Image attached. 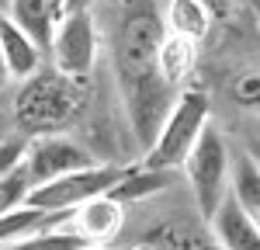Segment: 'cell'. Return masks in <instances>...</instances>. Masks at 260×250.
I'll list each match as a JSON object with an SVG mask.
<instances>
[{
    "mask_svg": "<svg viewBox=\"0 0 260 250\" xmlns=\"http://www.w3.org/2000/svg\"><path fill=\"white\" fill-rule=\"evenodd\" d=\"M160 188H167V170H125L121 174V181L108 195L115 198V202H139V198H146V195H153V191H160Z\"/></svg>",
    "mask_w": 260,
    "mask_h": 250,
    "instance_id": "e0dca14e",
    "label": "cell"
},
{
    "mask_svg": "<svg viewBox=\"0 0 260 250\" xmlns=\"http://www.w3.org/2000/svg\"><path fill=\"white\" fill-rule=\"evenodd\" d=\"M121 167L111 164H90L83 170H73V174H62V177H52L45 184H35L28 191L24 205L42 208L49 215H70L77 205L98 198V195H108L111 188L121 181Z\"/></svg>",
    "mask_w": 260,
    "mask_h": 250,
    "instance_id": "5b68a950",
    "label": "cell"
},
{
    "mask_svg": "<svg viewBox=\"0 0 260 250\" xmlns=\"http://www.w3.org/2000/svg\"><path fill=\"white\" fill-rule=\"evenodd\" d=\"M0 11H7V0H0Z\"/></svg>",
    "mask_w": 260,
    "mask_h": 250,
    "instance_id": "83f0119b",
    "label": "cell"
},
{
    "mask_svg": "<svg viewBox=\"0 0 260 250\" xmlns=\"http://www.w3.org/2000/svg\"><path fill=\"white\" fill-rule=\"evenodd\" d=\"M24 170H28V181L31 188L45 184L52 177H62V174H73V170H83V167L98 164L94 153H87L77 139L62 136V132H49V136H31L24 143Z\"/></svg>",
    "mask_w": 260,
    "mask_h": 250,
    "instance_id": "52a82bcc",
    "label": "cell"
},
{
    "mask_svg": "<svg viewBox=\"0 0 260 250\" xmlns=\"http://www.w3.org/2000/svg\"><path fill=\"white\" fill-rule=\"evenodd\" d=\"M250 157H253L257 167H260V139H257V143H250Z\"/></svg>",
    "mask_w": 260,
    "mask_h": 250,
    "instance_id": "d4e9b609",
    "label": "cell"
},
{
    "mask_svg": "<svg viewBox=\"0 0 260 250\" xmlns=\"http://www.w3.org/2000/svg\"><path fill=\"white\" fill-rule=\"evenodd\" d=\"M28 191H31L28 170H24V164H18L11 174H4V177H0V215H4V212H11V208L24 205Z\"/></svg>",
    "mask_w": 260,
    "mask_h": 250,
    "instance_id": "d6986e66",
    "label": "cell"
},
{
    "mask_svg": "<svg viewBox=\"0 0 260 250\" xmlns=\"http://www.w3.org/2000/svg\"><path fill=\"white\" fill-rule=\"evenodd\" d=\"M0 14H4V11H0ZM7 80H11V77H7V66H4V56H0V87H4Z\"/></svg>",
    "mask_w": 260,
    "mask_h": 250,
    "instance_id": "cb8c5ba5",
    "label": "cell"
},
{
    "mask_svg": "<svg viewBox=\"0 0 260 250\" xmlns=\"http://www.w3.org/2000/svg\"><path fill=\"white\" fill-rule=\"evenodd\" d=\"M205 226L222 250H260V226L243 212L233 195L222 198V205L215 208V215Z\"/></svg>",
    "mask_w": 260,
    "mask_h": 250,
    "instance_id": "9c48e42d",
    "label": "cell"
},
{
    "mask_svg": "<svg viewBox=\"0 0 260 250\" xmlns=\"http://www.w3.org/2000/svg\"><path fill=\"white\" fill-rule=\"evenodd\" d=\"M229 164H233V153L222 139V132L215 125H205L194 149L180 164L184 174H187V184H191L201 223H208L215 215V208L222 205V198L229 195Z\"/></svg>",
    "mask_w": 260,
    "mask_h": 250,
    "instance_id": "277c9868",
    "label": "cell"
},
{
    "mask_svg": "<svg viewBox=\"0 0 260 250\" xmlns=\"http://www.w3.org/2000/svg\"><path fill=\"white\" fill-rule=\"evenodd\" d=\"M56 219H66V215H49V212L31 208V205L11 208V212L0 215V247L14 243V240H21V236H28V233H39V229L52 226Z\"/></svg>",
    "mask_w": 260,
    "mask_h": 250,
    "instance_id": "2e32d148",
    "label": "cell"
},
{
    "mask_svg": "<svg viewBox=\"0 0 260 250\" xmlns=\"http://www.w3.org/2000/svg\"><path fill=\"white\" fill-rule=\"evenodd\" d=\"M132 250H153V247H146V243H139V247H132Z\"/></svg>",
    "mask_w": 260,
    "mask_h": 250,
    "instance_id": "4316f807",
    "label": "cell"
},
{
    "mask_svg": "<svg viewBox=\"0 0 260 250\" xmlns=\"http://www.w3.org/2000/svg\"><path fill=\"white\" fill-rule=\"evenodd\" d=\"M70 215H73L70 229L80 236L83 243H111L121 233V226H125V205L115 202L111 195H98V198L77 205Z\"/></svg>",
    "mask_w": 260,
    "mask_h": 250,
    "instance_id": "ba28073f",
    "label": "cell"
},
{
    "mask_svg": "<svg viewBox=\"0 0 260 250\" xmlns=\"http://www.w3.org/2000/svg\"><path fill=\"white\" fill-rule=\"evenodd\" d=\"M77 247H83V240L73 229L45 226V229H39V233H28V236L14 240V243H7L4 250H77Z\"/></svg>",
    "mask_w": 260,
    "mask_h": 250,
    "instance_id": "ac0fdd59",
    "label": "cell"
},
{
    "mask_svg": "<svg viewBox=\"0 0 260 250\" xmlns=\"http://www.w3.org/2000/svg\"><path fill=\"white\" fill-rule=\"evenodd\" d=\"M4 14L14 21L42 52H49L52 28H56L52 11H49V0H7V11H4Z\"/></svg>",
    "mask_w": 260,
    "mask_h": 250,
    "instance_id": "7c38bea8",
    "label": "cell"
},
{
    "mask_svg": "<svg viewBox=\"0 0 260 250\" xmlns=\"http://www.w3.org/2000/svg\"><path fill=\"white\" fill-rule=\"evenodd\" d=\"M233 101L240 108H246V111L260 115V70H250V73H243L240 80L233 83Z\"/></svg>",
    "mask_w": 260,
    "mask_h": 250,
    "instance_id": "ffe728a7",
    "label": "cell"
},
{
    "mask_svg": "<svg viewBox=\"0 0 260 250\" xmlns=\"http://www.w3.org/2000/svg\"><path fill=\"white\" fill-rule=\"evenodd\" d=\"M21 160H24V143L21 139H4L0 143V177L11 174Z\"/></svg>",
    "mask_w": 260,
    "mask_h": 250,
    "instance_id": "44dd1931",
    "label": "cell"
},
{
    "mask_svg": "<svg viewBox=\"0 0 260 250\" xmlns=\"http://www.w3.org/2000/svg\"><path fill=\"white\" fill-rule=\"evenodd\" d=\"M156 63H160L163 80L170 83V87H180L184 77L191 73V66H194V42H187V39H180V35H170V32H167L163 42H160Z\"/></svg>",
    "mask_w": 260,
    "mask_h": 250,
    "instance_id": "9a60e30c",
    "label": "cell"
},
{
    "mask_svg": "<svg viewBox=\"0 0 260 250\" xmlns=\"http://www.w3.org/2000/svg\"><path fill=\"white\" fill-rule=\"evenodd\" d=\"M201 4H205V7H208L212 14H222V11L229 7V0H201Z\"/></svg>",
    "mask_w": 260,
    "mask_h": 250,
    "instance_id": "7402d4cb",
    "label": "cell"
},
{
    "mask_svg": "<svg viewBox=\"0 0 260 250\" xmlns=\"http://www.w3.org/2000/svg\"><path fill=\"white\" fill-rule=\"evenodd\" d=\"M142 243L153 250H222L215 236L208 233V226H187V223L156 226L153 233H146Z\"/></svg>",
    "mask_w": 260,
    "mask_h": 250,
    "instance_id": "5bb4252c",
    "label": "cell"
},
{
    "mask_svg": "<svg viewBox=\"0 0 260 250\" xmlns=\"http://www.w3.org/2000/svg\"><path fill=\"white\" fill-rule=\"evenodd\" d=\"M77 250H118V247H111V243H83Z\"/></svg>",
    "mask_w": 260,
    "mask_h": 250,
    "instance_id": "603a6c76",
    "label": "cell"
},
{
    "mask_svg": "<svg viewBox=\"0 0 260 250\" xmlns=\"http://www.w3.org/2000/svg\"><path fill=\"white\" fill-rule=\"evenodd\" d=\"M0 56L11 80H28L31 73L42 70V49L7 14H0Z\"/></svg>",
    "mask_w": 260,
    "mask_h": 250,
    "instance_id": "30bf717a",
    "label": "cell"
},
{
    "mask_svg": "<svg viewBox=\"0 0 260 250\" xmlns=\"http://www.w3.org/2000/svg\"><path fill=\"white\" fill-rule=\"evenodd\" d=\"M163 35L167 28H163V14L156 11V0H115V21H111L115 77H118L128 125L142 153L153 146L170 104L177 98V87L163 80L156 63Z\"/></svg>",
    "mask_w": 260,
    "mask_h": 250,
    "instance_id": "6da1fadb",
    "label": "cell"
},
{
    "mask_svg": "<svg viewBox=\"0 0 260 250\" xmlns=\"http://www.w3.org/2000/svg\"><path fill=\"white\" fill-rule=\"evenodd\" d=\"M212 11L201 0H167V14H163V28L170 35H180L187 42H201L212 28Z\"/></svg>",
    "mask_w": 260,
    "mask_h": 250,
    "instance_id": "8fae6325",
    "label": "cell"
},
{
    "mask_svg": "<svg viewBox=\"0 0 260 250\" xmlns=\"http://www.w3.org/2000/svg\"><path fill=\"white\" fill-rule=\"evenodd\" d=\"M250 7H253V11H257V18H260V0H250Z\"/></svg>",
    "mask_w": 260,
    "mask_h": 250,
    "instance_id": "484cf974",
    "label": "cell"
},
{
    "mask_svg": "<svg viewBox=\"0 0 260 250\" xmlns=\"http://www.w3.org/2000/svg\"><path fill=\"white\" fill-rule=\"evenodd\" d=\"M83 101L87 98L77 77H66L59 70H39L21 80V90L14 94V122L28 136L62 132L80 115Z\"/></svg>",
    "mask_w": 260,
    "mask_h": 250,
    "instance_id": "7a4b0ae2",
    "label": "cell"
},
{
    "mask_svg": "<svg viewBox=\"0 0 260 250\" xmlns=\"http://www.w3.org/2000/svg\"><path fill=\"white\" fill-rule=\"evenodd\" d=\"M49 56L52 66L66 73V77H90L94 63H98V24L90 11L80 14H62L52 28V42H49Z\"/></svg>",
    "mask_w": 260,
    "mask_h": 250,
    "instance_id": "8992f818",
    "label": "cell"
},
{
    "mask_svg": "<svg viewBox=\"0 0 260 250\" xmlns=\"http://www.w3.org/2000/svg\"><path fill=\"white\" fill-rule=\"evenodd\" d=\"M208 115H212V101L205 90H180L163 118L153 146L146 149V160H142L146 170H177L187 160V153L194 149L198 136L205 132Z\"/></svg>",
    "mask_w": 260,
    "mask_h": 250,
    "instance_id": "3957f363",
    "label": "cell"
},
{
    "mask_svg": "<svg viewBox=\"0 0 260 250\" xmlns=\"http://www.w3.org/2000/svg\"><path fill=\"white\" fill-rule=\"evenodd\" d=\"M229 195L240 202V208L260 226V167L250 153L233 157V164H229Z\"/></svg>",
    "mask_w": 260,
    "mask_h": 250,
    "instance_id": "4fadbf2b",
    "label": "cell"
}]
</instances>
